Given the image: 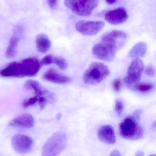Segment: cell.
<instances>
[{
    "mask_svg": "<svg viewBox=\"0 0 156 156\" xmlns=\"http://www.w3.org/2000/svg\"><path fill=\"white\" fill-rule=\"evenodd\" d=\"M125 32L114 30L104 34L101 41L94 46V56L102 60L111 61L115 57V54L123 44V41L127 38Z\"/></svg>",
    "mask_w": 156,
    "mask_h": 156,
    "instance_id": "cell-1",
    "label": "cell"
},
{
    "mask_svg": "<svg viewBox=\"0 0 156 156\" xmlns=\"http://www.w3.org/2000/svg\"><path fill=\"white\" fill-rule=\"evenodd\" d=\"M67 138L63 132H58L50 137L44 145L42 150L43 156H55L60 154L66 145Z\"/></svg>",
    "mask_w": 156,
    "mask_h": 156,
    "instance_id": "cell-2",
    "label": "cell"
},
{
    "mask_svg": "<svg viewBox=\"0 0 156 156\" xmlns=\"http://www.w3.org/2000/svg\"><path fill=\"white\" fill-rule=\"evenodd\" d=\"M109 73L110 71L106 65L101 62H93L84 72L83 81L90 85H96L106 78Z\"/></svg>",
    "mask_w": 156,
    "mask_h": 156,
    "instance_id": "cell-3",
    "label": "cell"
},
{
    "mask_svg": "<svg viewBox=\"0 0 156 156\" xmlns=\"http://www.w3.org/2000/svg\"><path fill=\"white\" fill-rule=\"evenodd\" d=\"M64 4L78 16H87L97 7L99 0H65Z\"/></svg>",
    "mask_w": 156,
    "mask_h": 156,
    "instance_id": "cell-4",
    "label": "cell"
},
{
    "mask_svg": "<svg viewBox=\"0 0 156 156\" xmlns=\"http://www.w3.org/2000/svg\"><path fill=\"white\" fill-rule=\"evenodd\" d=\"M121 136L128 140H137L143 136L144 130L141 125L132 117H126L120 125Z\"/></svg>",
    "mask_w": 156,
    "mask_h": 156,
    "instance_id": "cell-5",
    "label": "cell"
},
{
    "mask_svg": "<svg viewBox=\"0 0 156 156\" xmlns=\"http://www.w3.org/2000/svg\"><path fill=\"white\" fill-rule=\"evenodd\" d=\"M104 22L102 21H87L80 20L76 24V30L85 36H94L97 34L104 27Z\"/></svg>",
    "mask_w": 156,
    "mask_h": 156,
    "instance_id": "cell-6",
    "label": "cell"
},
{
    "mask_svg": "<svg viewBox=\"0 0 156 156\" xmlns=\"http://www.w3.org/2000/svg\"><path fill=\"white\" fill-rule=\"evenodd\" d=\"M144 70V63L139 58H135L130 64L127 76L125 78L124 82L127 85H133L138 82L140 79Z\"/></svg>",
    "mask_w": 156,
    "mask_h": 156,
    "instance_id": "cell-7",
    "label": "cell"
},
{
    "mask_svg": "<svg viewBox=\"0 0 156 156\" xmlns=\"http://www.w3.org/2000/svg\"><path fill=\"white\" fill-rule=\"evenodd\" d=\"M12 145L15 151L19 154H26L32 149L33 141L27 136L16 134L12 138Z\"/></svg>",
    "mask_w": 156,
    "mask_h": 156,
    "instance_id": "cell-8",
    "label": "cell"
},
{
    "mask_svg": "<svg viewBox=\"0 0 156 156\" xmlns=\"http://www.w3.org/2000/svg\"><path fill=\"white\" fill-rule=\"evenodd\" d=\"M128 18L127 11L124 7H118L105 13V19L109 24L119 25L126 22Z\"/></svg>",
    "mask_w": 156,
    "mask_h": 156,
    "instance_id": "cell-9",
    "label": "cell"
},
{
    "mask_svg": "<svg viewBox=\"0 0 156 156\" xmlns=\"http://www.w3.org/2000/svg\"><path fill=\"white\" fill-rule=\"evenodd\" d=\"M24 87L26 89L34 91L36 96L38 99L42 98H46L51 101L54 100V96L53 93L44 88L37 81L32 80L27 81L25 84Z\"/></svg>",
    "mask_w": 156,
    "mask_h": 156,
    "instance_id": "cell-10",
    "label": "cell"
},
{
    "mask_svg": "<svg viewBox=\"0 0 156 156\" xmlns=\"http://www.w3.org/2000/svg\"><path fill=\"white\" fill-rule=\"evenodd\" d=\"M25 77H33L36 76L40 70L42 65L35 58H29L21 62Z\"/></svg>",
    "mask_w": 156,
    "mask_h": 156,
    "instance_id": "cell-11",
    "label": "cell"
},
{
    "mask_svg": "<svg viewBox=\"0 0 156 156\" xmlns=\"http://www.w3.org/2000/svg\"><path fill=\"white\" fill-rule=\"evenodd\" d=\"M0 77L4 78H24L21 62H12L0 70Z\"/></svg>",
    "mask_w": 156,
    "mask_h": 156,
    "instance_id": "cell-12",
    "label": "cell"
},
{
    "mask_svg": "<svg viewBox=\"0 0 156 156\" xmlns=\"http://www.w3.org/2000/svg\"><path fill=\"white\" fill-rule=\"evenodd\" d=\"M43 78L50 82L60 84H66L71 81L69 77L61 74L54 68L48 70L43 75Z\"/></svg>",
    "mask_w": 156,
    "mask_h": 156,
    "instance_id": "cell-13",
    "label": "cell"
},
{
    "mask_svg": "<svg viewBox=\"0 0 156 156\" xmlns=\"http://www.w3.org/2000/svg\"><path fill=\"white\" fill-rule=\"evenodd\" d=\"M98 138L102 142L107 144H114L115 143V136L114 130L111 125H105L99 129Z\"/></svg>",
    "mask_w": 156,
    "mask_h": 156,
    "instance_id": "cell-14",
    "label": "cell"
},
{
    "mask_svg": "<svg viewBox=\"0 0 156 156\" xmlns=\"http://www.w3.org/2000/svg\"><path fill=\"white\" fill-rule=\"evenodd\" d=\"M34 124V120L33 116L28 114H24L13 119L10 125L13 127L29 129L33 127Z\"/></svg>",
    "mask_w": 156,
    "mask_h": 156,
    "instance_id": "cell-15",
    "label": "cell"
},
{
    "mask_svg": "<svg viewBox=\"0 0 156 156\" xmlns=\"http://www.w3.org/2000/svg\"><path fill=\"white\" fill-rule=\"evenodd\" d=\"M15 31L11 37L9 46L5 53V56L8 58H13L16 56L18 43L20 38V30Z\"/></svg>",
    "mask_w": 156,
    "mask_h": 156,
    "instance_id": "cell-16",
    "label": "cell"
},
{
    "mask_svg": "<svg viewBox=\"0 0 156 156\" xmlns=\"http://www.w3.org/2000/svg\"><path fill=\"white\" fill-rule=\"evenodd\" d=\"M36 44L37 50L40 53L47 52L51 46V42L48 37L44 34H39L36 38Z\"/></svg>",
    "mask_w": 156,
    "mask_h": 156,
    "instance_id": "cell-17",
    "label": "cell"
},
{
    "mask_svg": "<svg viewBox=\"0 0 156 156\" xmlns=\"http://www.w3.org/2000/svg\"><path fill=\"white\" fill-rule=\"evenodd\" d=\"M147 49V46L146 44L144 42H139L134 46L130 50L129 56L135 59L144 56L146 53Z\"/></svg>",
    "mask_w": 156,
    "mask_h": 156,
    "instance_id": "cell-18",
    "label": "cell"
},
{
    "mask_svg": "<svg viewBox=\"0 0 156 156\" xmlns=\"http://www.w3.org/2000/svg\"><path fill=\"white\" fill-rule=\"evenodd\" d=\"M52 63L55 64L62 70H66L68 67L66 61L64 59L58 57H53Z\"/></svg>",
    "mask_w": 156,
    "mask_h": 156,
    "instance_id": "cell-19",
    "label": "cell"
},
{
    "mask_svg": "<svg viewBox=\"0 0 156 156\" xmlns=\"http://www.w3.org/2000/svg\"><path fill=\"white\" fill-rule=\"evenodd\" d=\"M153 84L151 83H141L135 86V89L139 92L145 93L149 91L153 88Z\"/></svg>",
    "mask_w": 156,
    "mask_h": 156,
    "instance_id": "cell-20",
    "label": "cell"
},
{
    "mask_svg": "<svg viewBox=\"0 0 156 156\" xmlns=\"http://www.w3.org/2000/svg\"><path fill=\"white\" fill-rule=\"evenodd\" d=\"M38 98L36 96L31 97V98L25 100L22 103V106H23V108L26 109L30 106L35 105L37 103H38Z\"/></svg>",
    "mask_w": 156,
    "mask_h": 156,
    "instance_id": "cell-21",
    "label": "cell"
},
{
    "mask_svg": "<svg viewBox=\"0 0 156 156\" xmlns=\"http://www.w3.org/2000/svg\"><path fill=\"white\" fill-rule=\"evenodd\" d=\"M124 109L122 102L120 100H117L115 103V111L118 115H121Z\"/></svg>",
    "mask_w": 156,
    "mask_h": 156,
    "instance_id": "cell-22",
    "label": "cell"
},
{
    "mask_svg": "<svg viewBox=\"0 0 156 156\" xmlns=\"http://www.w3.org/2000/svg\"><path fill=\"white\" fill-rule=\"evenodd\" d=\"M53 56L51 55H47L42 59L41 62L42 66H47L52 64Z\"/></svg>",
    "mask_w": 156,
    "mask_h": 156,
    "instance_id": "cell-23",
    "label": "cell"
},
{
    "mask_svg": "<svg viewBox=\"0 0 156 156\" xmlns=\"http://www.w3.org/2000/svg\"><path fill=\"white\" fill-rule=\"evenodd\" d=\"M122 82L120 79H116L113 83V88L115 92H119L121 90Z\"/></svg>",
    "mask_w": 156,
    "mask_h": 156,
    "instance_id": "cell-24",
    "label": "cell"
},
{
    "mask_svg": "<svg viewBox=\"0 0 156 156\" xmlns=\"http://www.w3.org/2000/svg\"><path fill=\"white\" fill-rule=\"evenodd\" d=\"M145 73L147 76L153 77L155 76L156 72L155 70L153 67L149 66L146 69Z\"/></svg>",
    "mask_w": 156,
    "mask_h": 156,
    "instance_id": "cell-25",
    "label": "cell"
},
{
    "mask_svg": "<svg viewBox=\"0 0 156 156\" xmlns=\"http://www.w3.org/2000/svg\"><path fill=\"white\" fill-rule=\"evenodd\" d=\"M48 5L52 9H56L57 7L58 0H47Z\"/></svg>",
    "mask_w": 156,
    "mask_h": 156,
    "instance_id": "cell-26",
    "label": "cell"
},
{
    "mask_svg": "<svg viewBox=\"0 0 156 156\" xmlns=\"http://www.w3.org/2000/svg\"><path fill=\"white\" fill-rule=\"evenodd\" d=\"M111 155L112 156H121V154L117 150H114L111 153Z\"/></svg>",
    "mask_w": 156,
    "mask_h": 156,
    "instance_id": "cell-27",
    "label": "cell"
},
{
    "mask_svg": "<svg viewBox=\"0 0 156 156\" xmlns=\"http://www.w3.org/2000/svg\"><path fill=\"white\" fill-rule=\"evenodd\" d=\"M117 0H105V2L109 5H112L114 4Z\"/></svg>",
    "mask_w": 156,
    "mask_h": 156,
    "instance_id": "cell-28",
    "label": "cell"
},
{
    "mask_svg": "<svg viewBox=\"0 0 156 156\" xmlns=\"http://www.w3.org/2000/svg\"><path fill=\"white\" fill-rule=\"evenodd\" d=\"M154 125V126H155V127H156V122L155 123Z\"/></svg>",
    "mask_w": 156,
    "mask_h": 156,
    "instance_id": "cell-29",
    "label": "cell"
}]
</instances>
